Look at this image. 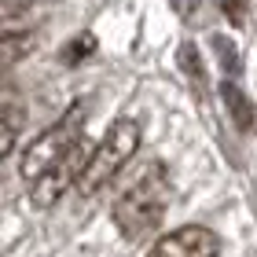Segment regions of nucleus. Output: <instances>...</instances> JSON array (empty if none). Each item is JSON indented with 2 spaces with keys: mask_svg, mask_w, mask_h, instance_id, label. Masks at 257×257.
Segmentation results:
<instances>
[{
  "mask_svg": "<svg viewBox=\"0 0 257 257\" xmlns=\"http://www.w3.org/2000/svg\"><path fill=\"white\" fill-rule=\"evenodd\" d=\"M166 206H169L166 166H162V162H151L118 195V202H114V224H118L121 235L140 239V235H147V231L158 228V220L166 217Z\"/></svg>",
  "mask_w": 257,
  "mask_h": 257,
  "instance_id": "obj_1",
  "label": "nucleus"
},
{
  "mask_svg": "<svg viewBox=\"0 0 257 257\" xmlns=\"http://www.w3.org/2000/svg\"><path fill=\"white\" fill-rule=\"evenodd\" d=\"M140 136H144L140 133V121H133V118L114 121L107 128V136L92 147V158H88V166H85V173H81V180H77V191L88 198L99 188H107V184L125 169V162L140 151Z\"/></svg>",
  "mask_w": 257,
  "mask_h": 257,
  "instance_id": "obj_2",
  "label": "nucleus"
},
{
  "mask_svg": "<svg viewBox=\"0 0 257 257\" xmlns=\"http://www.w3.org/2000/svg\"><path fill=\"white\" fill-rule=\"evenodd\" d=\"M81 144V114H66L63 121H55L52 128H44V133L33 140V144L22 151V162H19V169H22V177L37 184L44 173H48L52 166H59V162L70 155Z\"/></svg>",
  "mask_w": 257,
  "mask_h": 257,
  "instance_id": "obj_3",
  "label": "nucleus"
},
{
  "mask_svg": "<svg viewBox=\"0 0 257 257\" xmlns=\"http://www.w3.org/2000/svg\"><path fill=\"white\" fill-rule=\"evenodd\" d=\"M88 158H92V147L81 140V144L70 151L59 166H52L37 184H33V191H30L33 206H37V209H52V206L66 195V188H77V180H81V173H85Z\"/></svg>",
  "mask_w": 257,
  "mask_h": 257,
  "instance_id": "obj_4",
  "label": "nucleus"
},
{
  "mask_svg": "<svg viewBox=\"0 0 257 257\" xmlns=\"http://www.w3.org/2000/svg\"><path fill=\"white\" fill-rule=\"evenodd\" d=\"M217 250H220L217 231H209L202 224H188L162 235L147 257H217Z\"/></svg>",
  "mask_w": 257,
  "mask_h": 257,
  "instance_id": "obj_5",
  "label": "nucleus"
},
{
  "mask_svg": "<svg viewBox=\"0 0 257 257\" xmlns=\"http://www.w3.org/2000/svg\"><path fill=\"white\" fill-rule=\"evenodd\" d=\"M33 48H37V33L33 30H15L8 37H0V74L8 66H15L19 59H26Z\"/></svg>",
  "mask_w": 257,
  "mask_h": 257,
  "instance_id": "obj_6",
  "label": "nucleus"
},
{
  "mask_svg": "<svg viewBox=\"0 0 257 257\" xmlns=\"http://www.w3.org/2000/svg\"><path fill=\"white\" fill-rule=\"evenodd\" d=\"M220 99H224V107L231 110V118H235V125H239V128H250V121H253V110H250L246 96L239 92V85L224 81V85H220Z\"/></svg>",
  "mask_w": 257,
  "mask_h": 257,
  "instance_id": "obj_7",
  "label": "nucleus"
},
{
  "mask_svg": "<svg viewBox=\"0 0 257 257\" xmlns=\"http://www.w3.org/2000/svg\"><path fill=\"white\" fill-rule=\"evenodd\" d=\"M92 52H96V41H92L88 33H81V37H74V41H70L66 48H63V63L77 66V63L85 59V55H92Z\"/></svg>",
  "mask_w": 257,
  "mask_h": 257,
  "instance_id": "obj_8",
  "label": "nucleus"
},
{
  "mask_svg": "<svg viewBox=\"0 0 257 257\" xmlns=\"http://www.w3.org/2000/svg\"><path fill=\"white\" fill-rule=\"evenodd\" d=\"M15 136H19V121L15 118H0V162L8 158L11 147H15Z\"/></svg>",
  "mask_w": 257,
  "mask_h": 257,
  "instance_id": "obj_9",
  "label": "nucleus"
},
{
  "mask_svg": "<svg viewBox=\"0 0 257 257\" xmlns=\"http://www.w3.org/2000/svg\"><path fill=\"white\" fill-rule=\"evenodd\" d=\"M220 4H224V11H228L231 22H242V19H246V0H220Z\"/></svg>",
  "mask_w": 257,
  "mask_h": 257,
  "instance_id": "obj_10",
  "label": "nucleus"
},
{
  "mask_svg": "<svg viewBox=\"0 0 257 257\" xmlns=\"http://www.w3.org/2000/svg\"><path fill=\"white\" fill-rule=\"evenodd\" d=\"M19 26H15V22H8V19H0V37H8V33H15Z\"/></svg>",
  "mask_w": 257,
  "mask_h": 257,
  "instance_id": "obj_11",
  "label": "nucleus"
}]
</instances>
